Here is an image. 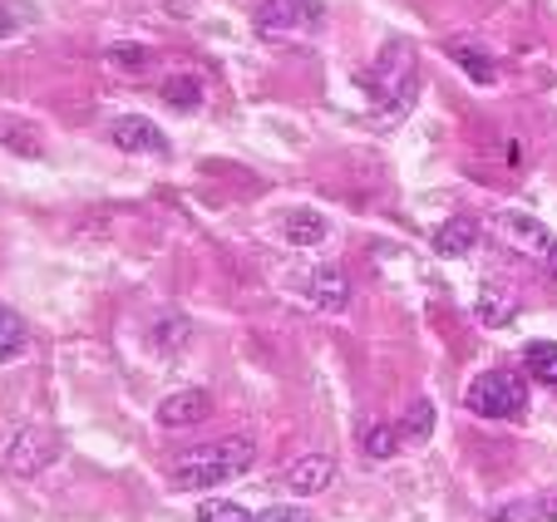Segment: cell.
<instances>
[{
    "label": "cell",
    "instance_id": "obj_1",
    "mask_svg": "<svg viewBox=\"0 0 557 522\" xmlns=\"http://www.w3.org/2000/svg\"><path fill=\"white\" fill-rule=\"evenodd\" d=\"M252 459H257V444L247 439V434H232V439H218V444H208V449L183 453V459L173 463L169 483L178 493H208L227 478H243V473L252 469Z\"/></svg>",
    "mask_w": 557,
    "mask_h": 522
},
{
    "label": "cell",
    "instance_id": "obj_2",
    "mask_svg": "<svg viewBox=\"0 0 557 522\" xmlns=\"http://www.w3.org/2000/svg\"><path fill=\"white\" fill-rule=\"evenodd\" d=\"M360 84H366V95L375 99L380 119L395 124V119L414 104V50L405 40H389L385 50L375 54V64L366 70V79Z\"/></svg>",
    "mask_w": 557,
    "mask_h": 522
},
{
    "label": "cell",
    "instance_id": "obj_3",
    "mask_svg": "<svg viewBox=\"0 0 557 522\" xmlns=\"http://www.w3.org/2000/svg\"><path fill=\"white\" fill-rule=\"evenodd\" d=\"M463 405H469L479 419H518L528 409V389L513 370H484V375L469 385Z\"/></svg>",
    "mask_w": 557,
    "mask_h": 522
},
{
    "label": "cell",
    "instance_id": "obj_4",
    "mask_svg": "<svg viewBox=\"0 0 557 522\" xmlns=\"http://www.w3.org/2000/svg\"><path fill=\"white\" fill-rule=\"evenodd\" d=\"M252 21H257V35L282 40V35H296V30H315L326 21V11H321V0H262Z\"/></svg>",
    "mask_w": 557,
    "mask_h": 522
},
{
    "label": "cell",
    "instance_id": "obj_5",
    "mask_svg": "<svg viewBox=\"0 0 557 522\" xmlns=\"http://www.w3.org/2000/svg\"><path fill=\"white\" fill-rule=\"evenodd\" d=\"M488 227L498 232V237L508 241V247L528 251V257H547V251L557 247V237L543 227V222L533 217V212H518V208H498L494 217H488Z\"/></svg>",
    "mask_w": 557,
    "mask_h": 522
},
{
    "label": "cell",
    "instance_id": "obj_6",
    "mask_svg": "<svg viewBox=\"0 0 557 522\" xmlns=\"http://www.w3.org/2000/svg\"><path fill=\"white\" fill-rule=\"evenodd\" d=\"M60 459V439H54V428H21L11 439V449H5V463H11V473H21V478H35V473H45L50 463Z\"/></svg>",
    "mask_w": 557,
    "mask_h": 522
},
{
    "label": "cell",
    "instance_id": "obj_7",
    "mask_svg": "<svg viewBox=\"0 0 557 522\" xmlns=\"http://www.w3.org/2000/svg\"><path fill=\"white\" fill-rule=\"evenodd\" d=\"M109 138H114L124 153H144V158H169V134L153 124V119H138V114H124L114 119V128H109Z\"/></svg>",
    "mask_w": 557,
    "mask_h": 522
},
{
    "label": "cell",
    "instance_id": "obj_8",
    "mask_svg": "<svg viewBox=\"0 0 557 522\" xmlns=\"http://www.w3.org/2000/svg\"><path fill=\"white\" fill-rule=\"evenodd\" d=\"M282 478H286V493L311 498V493H326L331 483H336V463H331L326 453H306V459H296Z\"/></svg>",
    "mask_w": 557,
    "mask_h": 522
},
{
    "label": "cell",
    "instance_id": "obj_9",
    "mask_svg": "<svg viewBox=\"0 0 557 522\" xmlns=\"http://www.w3.org/2000/svg\"><path fill=\"white\" fill-rule=\"evenodd\" d=\"M212 409V395L208 389H178V395H169L163 405H158V424L163 428H193L202 424Z\"/></svg>",
    "mask_w": 557,
    "mask_h": 522
},
{
    "label": "cell",
    "instance_id": "obj_10",
    "mask_svg": "<svg viewBox=\"0 0 557 522\" xmlns=\"http://www.w3.org/2000/svg\"><path fill=\"white\" fill-rule=\"evenodd\" d=\"M306 291H311V301L321 306L326 315H336V311H346L350 306V276L341 272V266H315Z\"/></svg>",
    "mask_w": 557,
    "mask_h": 522
},
{
    "label": "cell",
    "instance_id": "obj_11",
    "mask_svg": "<svg viewBox=\"0 0 557 522\" xmlns=\"http://www.w3.org/2000/svg\"><path fill=\"white\" fill-rule=\"evenodd\" d=\"M282 237L292 241V247H315V241L331 237V222L321 217V212H311V208H292L282 217Z\"/></svg>",
    "mask_w": 557,
    "mask_h": 522
},
{
    "label": "cell",
    "instance_id": "obj_12",
    "mask_svg": "<svg viewBox=\"0 0 557 522\" xmlns=\"http://www.w3.org/2000/svg\"><path fill=\"white\" fill-rule=\"evenodd\" d=\"M473 241H479V222H469V217H449L434 232V251L440 257H469Z\"/></svg>",
    "mask_w": 557,
    "mask_h": 522
},
{
    "label": "cell",
    "instance_id": "obj_13",
    "mask_svg": "<svg viewBox=\"0 0 557 522\" xmlns=\"http://www.w3.org/2000/svg\"><path fill=\"white\" fill-rule=\"evenodd\" d=\"M0 148H11L15 158H45V144H40V134H35L25 119H0Z\"/></svg>",
    "mask_w": 557,
    "mask_h": 522
},
{
    "label": "cell",
    "instance_id": "obj_14",
    "mask_svg": "<svg viewBox=\"0 0 557 522\" xmlns=\"http://www.w3.org/2000/svg\"><path fill=\"white\" fill-rule=\"evenodd\" d=\"M449 54H454V64H459L463 74H469L473 84H494V60H488L484 50H479V45H469V40H454L449 45Z\"/></svg>",
    "mask_w": 557,
    "mask_h": 522
},
{
    "label": "cell",
    "instance_id": "obj_15",
    "mask_svg": "<svg viewBox=\"0 0 557 522\" xmlns=\"http://www.w3.org/2000/svg\"><path fill=\"white\" fill-rule=\"evenodd\" d=\"M513 315H518L513 291H498V286H484V291H479V321L484 325H508Z\"/></svg>",
    "mask_w": 557,
    "mask_h": 522
},
{
    "label": "cell",
    "instance_id": "obj_16",
    "mask_svg": "<svg viewBox=\"0 0 557 522\" xmlns=\"http://www.w3.org/2000/svg\"><path fill=\"white\" fill-rule=\"evenodd\" d=\"M395 428H400V444H405V439H410V444H424V439L434 434V405H430V399H414V405L405 409V419H400Z\"/></svg>",
    "mask_w": 557,
    "mask_h": 522
},
{
    "label": "cell",
    "instance_id": "obj_17",
    "mask_svg": "<svg viewBox=\"0 0 557 522\" xmlns=\"http://www.w3.org/2000/svg\"><path fill=\"white\" fill-rule=\"evenodd\" d=\"M25 340H30V331H25V321L11 311V306H0V365L5 360H15L25 350Z\"/></svg>",
    "mask_w": 557,
    "mask_h": 522
},
{
    "label": "cell",
    "instance_id": "obj_18",
    "mask_svg": "<svg viewBox=\"0 0 557 522\" xmlns=\"http://www.w3.org/2000/svg\"><path fill=\"white\" fill-rule=\"evenodd\" d=\"M523 365L533 370V380H543V385H557V340H533L523 350Z\"/></svg>",
    "mask_w": 557,
    "mask_h": 522
},
{
    "label": "cell",
    "instance_id": "obj_19",
    "mask_svg": "<svg viewBox=\"0 0 557 522\" xmlns=\"http://www.w3.org/2000/svg\"><path fill=\"white\" fill-rule=\"evenodd\" d=\"M163 99H169L173 109H198L202 104V79L198 74H178V79L163 84Z\"/></svg>",
    "mask_w": 557,
    "mask_h": 522
},
{
    "label": "cell",
    "instance_id": "obj_20",
    "mask_svg": "<svg viewBox=\"0 0 557 522\" xmlns=\"http://www.w3.org/2000/svg\"><path fill=\"white\" fill-rule=\"evenodd\" d=\"M395 449H400V428H385V424L366 428V453L370 459H389Z\"/></svg>",
    "mask_w": 557,
    "mask_h": 522
},
{
    "label": "cell",
    "instance_id": "obj_21",
    "mask_svg": "<svg viewBox=\"0 0 557 522\" xmlns=\"http://www.w3.org/2000/svg\"><path fill=\"white\" fill-rule=\"evenodd\" d=\"M257 512H247V508H237V502H202V512H198V522H252Z\"/></svg>",
    "mask_w": 557,
    "mask_h": 522
},
{
    "label": "cell",
    "instance_id": "obj_22",
    "mask_svg": "<svg viewBox=\"0 0 557 522\" xmlns=\"http://www.w3.org/2000/svg\"><path fill=\"white\" fill-rule=\"evenodd\" d=\"M109 64H124V70H144V64H148V50H138V45H109Z\"/></svg>",
    "mask_w": 557,
    "mask_h": 522
},
{
    "label": "cell",
    "instance_id": "obj_23",
    "mask_svg": "<svg viewBox=\"0 0 557 522\" xmlns=\"http://www.w3.org/2000/svg\"><path fill=\"white\" fill-rule=\"evenodd\" d=\"M252 522H311L301 508H262Z\"/></svg>",
    "mask_w": 557,
    "mask_h": 522
},
{
    "label": "cell",
    "instance_id": "obj_24",
    "mask_svg": "<svg viewBox=\"0 0 557 522\" xmlns=\"http://www.w3.org/2000/svg\"><path fill=\"white\" fill-rule=\"evenodd\" d=\"M11 30H21V15L0 11V40H11Z\"/></svg>",
    "mask_w": 557,
    "mask_h": 522
},
{
    "label": "cell",
    "instance_id": "obj_25",
    "mask_svg": "<svg viewBox=\"0 0 557 522\" xmlns=\"http://www.w3.org/2000/svg\"><path fill=\"white\" fill-rule=\"evenodd\" d=\"M537 508H543V518H547V522H557V493H547V498L537 502Z\"/></svg>",
    "mask_w": 557,
    "mask_h": 522
},
{
    "label": "cell",
    "instance_id": "obj_26",
    "mask_svg": "<svg viewBox=\"0 0 557 522\" xmlns=\"http://www.w3.org/2000/svg\"><path fill=\"white\" fill-rule=\"evenodd\" d=\"M547 266H553V272H557V247H553V251H547Z\"/></svg>",
    "mask_w": 557,
    "mask_h": 522
}]
</instances>
